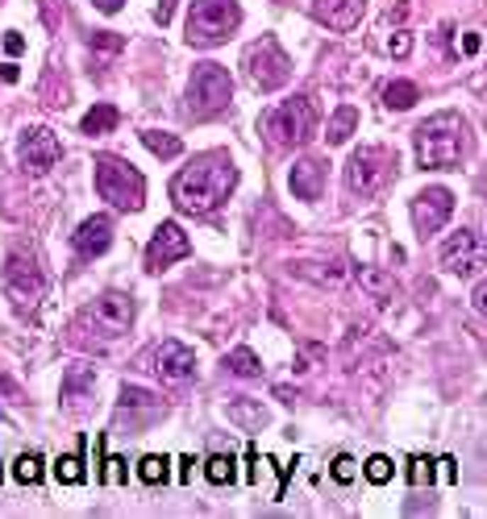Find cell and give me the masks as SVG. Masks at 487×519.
<instances>
[{
	"label": "cell",
	"instance_id": "1",
	"mask_svg": "<svg viewBox=\"0 0 487 519\" xmlns=\"http://www.w3.org/2000/svg\"><path fill=\"white\" fill-rule=\"evenodd\" d=\"M233 187H237L233 158L221 150H208V154H196L192 162L171 179V204L188 216H208L233 195Z\"/></svg>",
	"mask_w": 487,
	"mask_h": 519
},
{
	"label": "cell",
	"instance_id": "2",
	"mask_svg": "<svg viewBox=\"0 0 487 519\" xmlns=\"http://www.w3.org/2000/svg\"><path fill=\"white\" fill-rule=\"evenodd\" d=\"M413 142H417V162L425 171H446V166L462 162L471 133H466V121L458 113H437L413 133Z\"/></svg>",
	"mask_w": 487,
	"mask_h": 519
},
{
	"label": "cell",
	"instance_id": "3",
	"mask_svg": "<svg viewBox=\"0 0 487 519\" xmlns=\"http://www.w3.org/2000/svg\"><path fill=\"white\" fill-rule=\"evenodd\" d=\"M96 191L104 204H113L117 212H138L146 204V183H142V171L117 158V154H100L96 158Z\"/></svg>",
	"mask_w": 487,
	"mask_h": 519
},
{
	"label": "cell",
	"instance_id": "4",
	"mask_svg": "<svg viewBox=\"0 0 487 519\" xmlns=\"http://www.w3.org/2000/svg\"><path fill=\"white\" fill-rule=\"evenodd\" d=\"M313 125H317V113H313V100L308 96H292L275 108L262 113V137L271 142V150H296L313 137Z\"/></svg>",
	"mask_w": 487,
	"mask_h": 519
},
{
	"label": "cell",
	"instance_id": "5",
	"mask_svg": "<svg viewBox=\"0 0 487 519\" xmlns=\"http://www.w3.org/2000/svg\"><path fill=\"white\" fill-rule=\"evenodd\" d=\"M233 100V79H229L225 67L217 62H196L192 67V79H188V92H184V104L188 113L200 117V121H213L221 117Z\"/></svg>",
	"mask_w": 487,
	"mask_h": 519
},
{
	"label": "cell",
	"instance_id": "6",
	"mask_svg": "<svg viewBox=\"0 0 487 519\" xmlns=\"http://www.w3.org/2000/svg\"><path fill=\"white\" fill-rule=\"evenodd\" d=\"M391 179H396V150L388 146H358V154H350L346 162V187L358 200L379 195Z\"/></svg>",
	"mask_w": 487,
	"mask_h": 519
},
{
	"label": "cell",
	"instance_id": "7",
	"mask_svg": "<svg viewBox=\"0 0 487 519\" xmlns=\"http://www.w3.org/2000/svg\"><path fill=\"white\" fill-rule=\"evenodd\" d=\"M242 21L237 0H192L188 13V46H221L225 38H233Z\"/></svg>",
	"mask_w": 487,
	"mask_h": 519
},
{
	"label": "cell",
	"instance_id": "8",
	"mask_svg": "<svg viewBox=\"0 0 487 519\" xmlns=\"http://www.w3.org/2000/svg\"><path fill=\"white\" fill-rule=\"evenodd\" d=\"M246 75H250V84L259 92H279L292 79V59L284 55V46L271 33H262L259 42H250V50H246Z\"/></svg>",
	"mask_w": 487,
	"mask_h": 519
},
{
	"label": "cell",
	"instance_id": "9",
	"mask_svg": "<svg viewBox=\"0 0 487 519\" xmlns=\"http://www.w3.org/2000/svg\"><path fill=\"white\" fill-rule=\"evenodd\" d=\"M4 287H9V295H13V304H38L42 300V291H46V270H42V262H38V253L33 249H13L9 253V262H4Z\"/></svg>",
	"mask_w": 487,
	"mask_h": 519
},
{
	"label": "cell",
	"instance_id": "10",
	"mask_svg": "<svg viewBox=\"0 0 487 519\" xmlns=\"http://www.w3.org/2000/svg\"><path fill=\"white\" fill-rule=\"evenodd\" d=\"M162 416H167V403L155 391H146V387H121L117 411H113V424L121 428V432H142V428L159 424Z\"/></svg>",
	"mask_w": 487,
	"mask_h": 519
},
{
	"label": "cell",
	"instance_id": "11",
	"mask_svg": "<svg viewBox=\"0 0 487 519\" xmlns=\"http://www.w3.org/2000/svg\"><path fill=\"white\" fill-rule=\"evenodd\" d=\"M79 320L92 324V329H100L104 336H121L133 324V300L125 291H104V295H96L92 304L84 307Z\"/></svg>",
	"mask_w": 487,
	"mask_h": 519
},
{
	"label": "cell",
	"instance_id": "12",
	"mask_svg": "<svg viewBox=\"0 0 487 519\" xmlns=\"http://www.w3.org/2000/svg\"><path fill=\"white\" fill-rule=\"evenodd\" d=\"M454 216V191L450 187H425L421 195L413 200V229L421 237H433L450 224Z\"/></svg>",
	"mask_w": 487,
	"mask_h": 519
},
{
	"label": "cell",
	"instance_id": "13",
	"mask_svg": "<svg viewBox=\"0 0 487 519\" xmlns=\"http://www.w3.org/2000/svg\"><path fill=\"white\" fill-rule=\"evenodd\" d=\"M188 253H192L188 233H184L175 220H162L159 229H155V237H150V245H146V270H150V275H162L167 266L184 262Z\"/></svg>",
	"mask_w": 487,
	"mask_h": 519
},
{
	"label": "cell",
	"instance_id": "14",
	"mask_svg": "<svg viewBox=\"0 0 487 519\" xmlns=\"http://www.w3.org/2000/svg\"><path fill=\"white\" fill-rule=\"evenodd\" d=\"M17 158H21V171H26V175H46V171L63 158V146H59V137H55L46 125H30V129L21 133Z\"/></svg>",
	"mask_w": 487,
	"mask_h": 519
},
{
	"label": "cell",
	"instance_id": "15",
	"mask_svg": "<svg viewBox=\"0 0 487 519\" xmlns=\"http://www.w3.org/2000/svg\"><path fill=\"white\" fill-rule=\"evenodd\" d=\"M442 270L458 278H471L483 270V241L475 229H458L450 241L442 245Z\"/></svg>",
	"mask_w": 487,
	"mask_h": 519
},
{
	"label": "cell",
	"instance_id": "16",
	"mask_svg": "<svg viewBox=\"0 0 487 519\" xmlns=\"http://www.w3.org/2000/svg\"><path fill=\"white\" fill-rule=\"evenodd\" d=\"M146 362H150V370L159 374L162 382H184V378L196 374V353L184 341H159Z\"/></svg>",
	"mask_w": 487,
	"mask_h": 519
},
{
	"label": "cell",
	"instance_id": "17",
	"mask_svg": "<svg viewBox=\"0 0 487 519\" xmlns=\"http://www.w3.org/2000/svg\"><path fill=\"white\" fill-rule=\"evenodd\" d=\"M325 175H329L325 158H313V154H304V158H296V162H292L288 187H292L296 200H317V195L325 191Z\"/></svg>",
	"mask_w": 487,
	"mask_h": 519
},
{
	"label": "cell",
	"instance_id": "18",
	"mask_svg": "<svg viewBox=\"0 0 487 519\" xmlns=\"http://www.w3.org/2000/svg\"><path fill=\"white\" fill-rule=\"evenodd\" d=\"M292 275L304 278V283H313V287H325V291H337V287H346V262H337V258H300L292 262Z\"/></svg>",
	"mask_w": 487,
	"mask_h": 519
},
{
	"label": "cell",
	"instance_id": "19",
	"mask_svg": "<svg viewBox=\"0 0 487 519\" xmlns=\"http://www.w3.org/2000/svg\"><path fill=\"white\" fill-rule=\"evenodd\" d=\"M362 8H366L362 0H313V17L333 33L354 30L358 21H362Z\"/></svg>",
	"mask_w": 487,
	"mask_h": 519
},
{
	"label": "cell",
	"instance_id": "20",
	"mask_svg": "<svg viewBox=\"0 0 487 519\" xmlns=\"http://www.w3.org/2000/svg\"><path fill=\"white\" fill-rule=\"evenodd\" d=\"M71 245H75V253H84V258H100V253H108V245H113V220H108L104 212L88 216V220L75 229Z\"/></svg>",
	"mask_w": 487,
	"mask_h": 519
},
{
	"label": "cell",
	"instance_id": "21",
	"mask_svg": "<svg viewBox=\"0 0 487 519\" xmlns=\"http://www.w3.org/2000/svg\"><path fill=\"white\" fill-rule=\"evenodd\" d=\"M92 399H96V374L88 366H71L63 378V391H59V403L67 411H84V407H92Z\"/></svg>",
	"mask_w": 487,
	"mask_h": 519
},
{
	"label": "cell",
	"instance_id": "22",
	"mask_svg": "<svg viewBox=\"0 0 487 519\" xmlns=\"http://www.w3.org/2000/svg\"><path fill=\"white\" fill-rule=\"evenodd\" d=\"M225 416L242 428V432H262V428H267V420H271V416H267V407L250 403V399H229Z\"/></svg>",
	"mask_w": 487,
	"mask_h": 519
},
{
	"label": "cell",
	"instance_id": "23",
	"mask_svg": "<svg viewBox=\"0 0 487 519\" xmlns=\"http://www.w3.org/2000/svg\"><path fill=\"white\" fill-rule=\"evenodd\" d=\"M354 129H358V108L354 104H342V108L329 117V125H325V142H329V146H346Z\"/></svg>",
	"mask_w": 487,
	"mask_h": 519
},
{
	"label": "cell",
	"instance_id": "24",
	"mask_svg": "<svg viewBox=\"0 0 487 519\" xmlns=\"http://www.w3.org/2000/svg\"><path fill=\"white\" fill-rule=\"evenodd\" d=\"M117 125H121V113H117L113 104H96V108H88V113H84L79 129H84L88 137H104V133H113Z\"/></svg>",
	"mask_w": 487,
	"mask_h": 519
},
{
	"label": "cell",
	"instance_id": "25",
	"mask_svg": "<svg viewBox=\"0 0 487 519\" xmlns=\"http://www.w3.org/2000/svg\"><path fill=\"white\" fill-rule=\"evenodd\" d=\"M358 287L366 295H375V300H391L396 295V278L388 270H379V266H358Z\"/></svg>",
	"mask_w": 487,
	"mask_h": 519
},
{
	"label": "cell",
	"instance_id": "26",
	"mask_svg": "<svg viewBox=\"0 0 487 519\" xmlns=\"http://www.w3.org/2000/svg\"><path fill=\"white\" fill-rule=\"evenodd\" d=\"M221 366H225L229 374H237V378H259V374H262V362H259V353H254L250 345H237V349H229Z\"/></svg>",
	"mask_w": 487,
	"mask_h": 519
},
{
	"label": "cell",
	"instance_id": "27",
	"mask_svg": "<svg viewBox=\"0 0 487 519\" xmlns=\"http://www.w3.org/2000/svg\"><path fill=\"white\" fill-rule=\"evenodd\" d=\"M421 100V88L413 84V79H391L388 88H384V104H388L391 113H404V108H413Z\"/></svg>",
	"mask_w": 487,
	"mask_h": 519
},
{
	"label": "cell",
	"instance_id": "28",
	"mask_svg": "<svg viewBox=\"0 0 487 519\" xmlns=\"http://www.w3.org/2000/svg\"><path fill=\"white\" fill-rule=\"evenodd\" d=\"M142 146L155 154V158H162V162L184 154V142H179L175 133H162V129H146V133H142Z\"/></svg>",
	"mask_w": 487,
	"mask_h": 519
},
{
	"label": "cell",
	"instance_id": "29",
	"mask_svg": "<svg viewBox=\"0 0 487 519\" xmlns=\"http://www.w3.org/2000/svg\"><path fill=\"white\" fill-rule=\"evenodd\" d=\"M204 474H208L213 486H233L237 482V461H233V453H213L208 465H204Z\"/></svg>",
	"mask_w": 487,
	"mask_h": 519
},
{
	"label": "cell",
	"instance_id": "30",
	"mask_svg": "<svg viewBox=\"0 0 487 519\" xmlns=\"http://www.w3.org/2000/svg\"><path fill=\"white\" fill-rule=\"evenodd\" d=\"M138 478L146 482V486H167L171 482V457L167 453H150V457H142V465H138Z\"/></svg>",
	"mask_w": 487,
	"mask_h": 519
},
{
	"label": "cell",
	"instance_id": "31",
	"mask_svg": "<svg viewBox=\"0 0 487 519\" xmlns=\"http://www.w3.org/2000/svg\"><path fill=\"white\" fill-rule=\"evenodd\" d=\"M13 478H17L21 486H38V478H42V457H38V453H21L17 465H13Z\"/></svg>",
	"mask_w": 487,
	"mask_h": 519
},
{
	"label": "cell",
	"instance_id": "32",
	"mask_svg": "<svg viewBox=\"0 0 487 519\" xmlns=\"http://www.w3.org/2000/svg\"><path fill=\"white\" fill-rule=\"evenodd\" d=\"M362 474H366V482H375V486H384V482H391V457H384V453H375V457H366V465H362Z\"/></svg>",
	"mask_w": 487,
	"mask_h": 519
},
{
	"label": "cell",
	"instance_id": "33",
	"mask_svg": "<svg viewBox=\"0 0 487 519\" xmlns=\"http://www.w3.org/2000/svg\"><path fill=\"white\" fill-rule=\"evenodd\" d=\"M55 478H59V482H67V486H75V482H84V461L75 457V453H67V457H59V465H55Z\"/></svg>",
	"mask_w": 487,
	"mask_h": 519
},
{
	"label": "cell",
	"instance_id": "34",
	"mask_svg": "<svg viewBox=\"0 0 487 519\" xmlns=\"http://www.w3.org/2000/svg\"><path fill=\"white\" fill-rule=\"evenodd\" d=\"M88 46L96 55H121L125 50V38L121 33H88Z\"/></svg>",
	"mask_w": 487,
	"mask_h": 519
},
{
	"label": "cell",
	"instance_id": "35",
	"mask_svg": "<svg viewBox=\"0 0 487 519\" xmlns=\"http://www.w3.org/2000/svg\"><path fill=\"white\" fill-rule=\"evenodd\" d=\"M408 482H413V486H433V461L417 453L413 465H408Z\"/></svg>",
	"mask_w": 487,
	"mask_h": 519
},
{
	"label": "cell",
	"instance_id": "36",
	"mask_svg": "<svg viewBox=\"0 0 487 519\" xmlns=\"http://www.w3.org/2000/svg\"><path fill=\"white\" fill-rule=\"evenodd\" d=\"M329 474H333L337 482H354V478H358V461L342 453V457H333V469H329Z\"/></svg>",
	"mask_w": 487,
	"mask_h": 519
},
{
	"label": "cell",
	"instance_id": "37",
	"mask_svg": "<svg viewBox=\"0 0 487 519\" xmlns=\"http://www.w3.org/2000/svg\"><path fill=\"white\" fill-rule=\"evenodd\" d=\"M42 21H46V30L55 33L63 25V0H42Z\"/></svg>",
	"mask_w": 487,
	"mask_h": 519
},
{
	"label": "cell",
	"instance_id": "38",
	"mask_svg": "<svg viewBox=\"0 0 487 519\" xmlns=\"http://www.w3.org/2000/svg\"><path fill=\"white\" fill-rule=\"evenodd\" d=\"M388 50H391V59H408V55H413V33H408V30H400V33H391V42H388Z\"/></svg>",
	"mask_w": 487,
	"mask_h": 519
},
{
	"label": "cell",
	"instance_id": "39",
	"mask_svg": "<svg viewBox=\"0 0 487 519\" xmlns=\"http://www.w3.org/2000/svg\"><path fill=\"white\" fill-rule=\"evenodd\" d=\"M121 482H125V461L104 457V486H121Z\"/></svg>",
	"mask_w": 487,
	"mask_h": 519
},
{
	"label": "cell",
	"instance_id": "40",
	"mask_svg": "<svg viewBox=\"0 0 487 519\" xmlns=\"http://www.w3.org/2000/svg\"><path fill=\"white\" fill-rule=\"evenodd\" d=\"M437 478H442V486L458 482V465H454V457H437Z\"/></svg>",
	"mask_w": 487,
	"mask_h": 519
},
{
	"label": "cell",
	"instance_id": "41",
	"mask_svg": "<svg viewBox=\"0 0 487 519\" xmlns=\"http://www.w3.org/2000/svg\"><path fill=\"white\" fill-rule=\"evenodd\" d=\"M175 4H179V0H159V4H155V21H159V25H167V21L175 17Z\"/></svg>",
	"mask_w": 487,
	"mask_h": 519
},
{
	"label": "cell",
	"instance_id": "42",
	"mask_svg": "<svg viewBox=\"0 0 487 519\" xmlns=\"http://www.w3.org/2000/svg\"><path fill=\"white\" fill-rule=\"evenodd\" d=\"M4 50H9V55L17 59V55L26 50V38H21V33H17V30H9V33H4Z\"/></svg>",
	"mask_w": 487,
	"mask_h": 519
},
{
	"label": "cell",
	"instance_id": "43",
	"mask_svg": "<svg viewBox=\"0 0 487 519\" xmlns=\"http://www.w3.org/2000/svg\"><path fill=\"white\" fill-rule=\"evenodd\" d=\"M479 46H483L479 33H462V55H479Z\"/></svg>",
	"mask_w": 487,
	"mask_h": 519
},
{
	"label": "cell",
	"instance_id": "44",
	"mask_svg": "<svg viewBox=\"0 0 487 519\" xmlns=\"http://www.w3.org/2000/svg\"><path fill=\"white\" fill-rule=\"evenodd\" d=\"M92 4H96L100 13H121L125 8V0H92Z\"/></svg>",
	"mask_w": 487,
	"mask_h": 519
},
{
	"label": "cell",
	"instance_id": "45",
	"mask_svg": "<svg viewBox=\"0 0 487 519\" xmlns=\"http://www.w3.org/2000/svg\"><path fill=\"white\" fill-rule=\"evenodd\" d=\"M0 79H4V84H17V79H21V71H17L13 62H4V67H0Z\"/></svg>",
	"mask_w": 487,
	"mask_h": 519
},
{
	"label": "cell",
	"instance_id": "46",
	"mask_svg": "<svg viewBox=\"0 0 487 519\" xmlns=\"http://www.w3.org/2000/svg\"><path fill=\"white\" fill-rule=\"evenodd\" d=\"M483 304H487V287L479 283V287H475V312H483Z\"/></svg>",
	"mask_w": 487,
	"mask_h": 519
},
{
	"label": "cell",
	"instance_id": "47",
	"mask_svg": "<svg viewBox=\"0 0 487 519\" xmlns=\"http://www.w3.org/2000/svg\"><path fill=\"white\" fill-rule=\"evenodd\" d=\"M275 395L284 399V403H292V399H296V391H292V387H275Z\"/></svg>",
	"mask_w": 487,
	"mask_h": 519
},
{
	"label": "cell",
	"instance_id": "48",
	"mask_svg": "<svg viewBox=\"0 0 487 519\" xmlns=\"http://www.w3.org/2000/svg\"><path fill=\"white\" fill-rule=\"evenodd\" d=\"M275 4H284V0H275Z\"/></svg>",
	"mask_w": 487,
	"mask_h": 519
}]
</instances>
